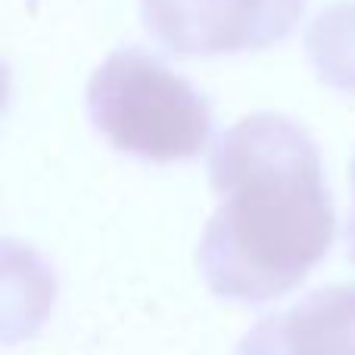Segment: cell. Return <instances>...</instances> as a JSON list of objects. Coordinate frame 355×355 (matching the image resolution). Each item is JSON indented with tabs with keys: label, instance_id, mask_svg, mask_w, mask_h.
<instances>
[{
	"label": "cell",
	"instance_id": "cell-1",
	"mask_svg": "<svg viewBox=\"0 0 355 355\" xmlns=\"http://www.w3.org/2000/svg\"><path fill=\"white\" fill-rule=\"evenodd\" d=\"M218 209L202 227L196 262L221 300L271 302L327 256L337 212L318 144L281 112H252L209 153Z\"/></svg>",
	"mask_w": 355,
	"mask_h": 355
},
{
	"label": "cell",
	"instance_id": "cell-2",
	"mask_svg": "<svg viewBox=\"0 0 355 355\" xmlns=\"http://www.w3.org/2000/svg\"><path fill=\"white\" fill-rule=\"evenodd\" d=\"M87 112L112 147L144 162L193 159L212 137V106L200 87L144 47H119L100 62Z\"/></svg>",
	"mask_w": 355,
	"mask_h": 355
},
{
	"label": "cell",
	"instance_id": "cell-3",
	"mask_svg": "<svg viewBox=\"0 0 355 355\" xmlns=\"http://www.w3.org/2000/svg\"><path fill=\"white\" fill-rule=\"evenodd\" d=\"M309 0H141L147 35L178 56L265 50L300 25Z\"/></svg>",
	"mask_w": 355,
	"mask_h": 355
},
{
	"label": "cell",
	"instance_id": "cell-4",
	"mask_svg": "<svg viewBox=\"0 0 355 355\" xmlns=\"http://www.w3.org/2000/svg\"><path fill=\"white\" fill-rule=\"evenodd\" d=\"M290 355H355V284H331L284 315Z\"/></svg>",
	"mask_w": 355,
	"mask_h": 355
},
{
	"label": "cell",
	"instance_id": "cell-5",
	"mask_svg": "<svg viewBox=\"0 0 355 355\" xmlns=\"http://www.w3.org/2000/svg\"><path fill=\"white\" fill-rule=\"evenodd\" d=\"M306 56L324 85L355 94V0L331 3L306 31Z\"/></svg>",
	"mask_w": 355,
	"mask_h": 355
},
{
	"label": "cell",
	"instance_id": "cell-6",
	"mask_svg": "<svg viewBox=\"0 0 355 355\" xmlns=\"http://www.w3.org/2000/svg\"><path fill=\"white\" fill-rule=\"evenodd\" d=\"M234 355H290L287 334H284V315L262 318L243 340Z\"/></svg>",
	"mask_w": 355,
	"mask_h": 355
},
{
	"label": "cell",
	"instance_id": "cell-7",
	"mask_svg": "<svg viewBox=\"0 0 355 355\" xmlns=\"http://www.w3.org/2000/svg\"><path fill=\"white\" fill-rule=\"evenodd\" d=\"M352 196H355V156H352ZM346 243H349V256L355 262V206H352L349 221H346Z\"/></svg>",
	"mask_w": 355,
	"mask_h": 355
}]
</instances>
